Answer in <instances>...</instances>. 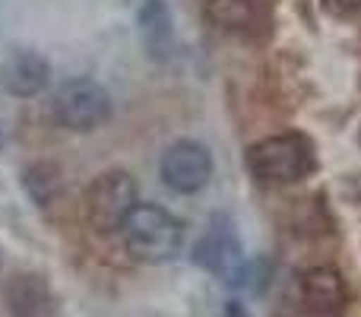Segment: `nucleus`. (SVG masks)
<instances>
[{
  "instance_id": "obj_1",
  "label": "nucleus",
  "mask_w": 361,
  "mask_h": 317,
  "mask_svg": "<svg viewBox=\"0 0 361 317\" xmlns=\"http://www.w3.org/2000/svg\"><path fill=\"white\" fill-rule=\"evenodd\" d=\"M247 165L254 178L263 184H295L314 172L317 159H314V146L307 137L279 133V137L260 140L257 146H250Z\"/></svg>"
},
{
  "instance_id": "obj_2",
  "label": "nucleus",
  "mask_w": 361,
  "mask_h": 317,
  "mask_svg": "<svg viewBox=\"0 0 361 317\" xmlns=\"http://www.w3.org/2000/svg\"><path fill=\"white\" fill-rule=\"evenodd\" d=\"M124 232V244L137 261H171L180 251V222L171 216L169 210L156 203H137L133 213L127 216V222L121 225Z\"/></svg>"
},
{
  "instance_id": "obj_3",
  "label": "nucleus",
  "mask_w": 361,
  "mask_h": 317,
  "mask_svg": "<svg viewBox=\"0 0 361 317\" xmlns=\"http://www.w3.org/2000/svg\"><path fill=\"white\" fill-rule=\"evenodd\" d=\"M137 203V181L121 168L102 172L86 187V216L99 232H121Z\"/></svg>"
},
{
  "instance_id": "obj_4",
  "label": "nucleus",
  "mask_w": 361,
  "mask_h": 317,
  "mask_svg": "<svg viewBox=\"0 0 361 317\" xmlns=\"http://www.w3.org/2000/svg\"><path fill=\"white\" fill-rule=\"evenodd\" d=\"M54 118L67 131H95L111 118V99L92 80H67L54 95Z\"/></svg>"
},
{
  "instance_id": "obj_5",
  "label": "nucleus",
  "mask_w": 361,
  "mask_h": 317,
  "mask_svg": "<svg viewBox=\"0 0 361 317\" xmlns=\"http://www.w3.org/2000/svg\"><path fill=\"white\" fill-rule=\"evenodd\" d=\"M193 261L203 270H209L212 276H219L222 282H228V286H241L244 270H247V261L241 254V241H238L228 219H212L206 235L193 248Z\"/></svg>"
},
{
  "instance_id": "obj_6",
  "label": "nucleus",
  "mask_w": 361,
  "mask_h": 317,
  "mask_svg": "<svg viewBox=\"0 0 361 317\" xmlns=\"http://www.w3.org/2000/svg\"><path fill=\"white\" fill-rule=\"evenodd\" d=\"M212 178L209 150L197 140H178L162 156V181L178 193H197Z\"/></svg>"
},
{
  "instance_id": "obj_7",
  "label": "nucleus",
  "mask_w": 361,
  "mask_h": 317,
  "mask_svg": "<svg viewBox=\"0 0 361 317\" xmlns=\"http://www.w3.org/2000/svg\"><path fill=\"white\" fill-rule=\"evenodd\" d=\"M301 317H345L349 295L343 276L333 267H314L301 276L298 286Z\"/></svg>"
},
{
  "instance_id": "obj_8",
  "label": "nucleus",
  "mask_w": 361,
  "mask_h": 317,
  "mask_svg": "<svg viewBox=\"0 0 361 317\" xmlns=\"http://www.w3.org/2000/svg\"><path fill=\"white\" fill-rule=\"evenodd\" d=\"M51 80V67L44 57H38L35 51H19L10 61L0 67V83L10 95H19V99H32V95L44 92Z\"/></svg>"
},
{
  "instance_id": "obj_9",
  "label": "nucleus",
  "mask_w": 361,
  "mask_h": 317,
  "mask_svg": "<svg viewBox=\"0 0 361 317\" xmlns=\"http://www.w3.org/2000/svg\"><path fill=\"white\" fill-rule=\"evenodd\" d=\"M6 305L13 317H44L51 308V292L42 276L19 273L6 289Z\"/></svg>"
},
{
  "instance_id": "obj_10",
  "label": "nucleus",
  "mask_w": 361,
  "mask_h": 317,
  "mask_svg": "<svg viewBox=\"0 0 361 317\" xmlns=\"http://www.w3.org/2000/svg\"><path fill=\"white\" fill-rule=\"evenodd\" d=\"M140 32H143V42L152 57H169L175 32H171L169 6L162 0H146L143 4V10H140Z\"/></svg>"
},
{
  "instance_id": "obj_11",
  "label": "nucleus",
  "mask_w": 361,
  "mask_h": 317,
  "mask_svg": "<svg viewBox=\"0 0 361 317\" xmlns=\"http://www.w3.org/2000/svg\"><path fill=\"white\" fill-rule=\"evenodd\" d=\"M206 16L228 32H247L260 23L257 0H206Z\"/></svg>"
},
{
  "instance_id": "obj_12",
  "label": "nucleus",
  "mask_w": 361,
  "mask_h": 317,
  "mask_svg": "<svg viewBox=\"0 0 361 317\" xmlns=\"http://www.w3.org/2000/svg\"><path fill=\"white\" fill-rule=\"evenodd\" d=\"M25 184H29V193L38 203H51V197L57 193L61 181H57V172L51 165H35L25 172Z\"/></svg>"
},
{
  "instance_id": "obj_13",
  "label": "nucleus",
  "mask_w": 361,
  "mask_h": 317,
  "mask_svg": "<svg viewBox=\"0 0 361 317\" xmlns=\"http://www.w3.org/2000/svg\"><path fill=\"white\" fill-rule=\"evenodd\" d=\"M326 6H330L333 13H339V16H352V13L361 10V0H324Z\"/></svg>"
},
{
  "instance_id": "obj_14",
  "label": "nucleus",
  "mask_w": 361,
  "mask_h": 317,
  "mask_svg": "<svg viewBox=\"0 0 361 317\" xmlns=\"http://www.w3.org/2000/svg\"><path fill=\"white\" fill-rule=\"evenodd\" d=\"M225 317H250L247 308L241 305V301H228V308H225Z\"/></svg>"
}]
</instances>
